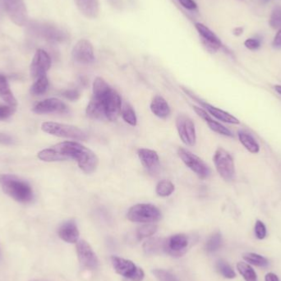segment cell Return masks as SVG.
<instances>
[{"label": "cell", "instance_id": "cell-1", "mask_svg": "<svg viewBox=\"0 0 281 281\" xmlns=\"http://www.w3.org/2000/svg\"><path fill=\"white\" fill-rule=\"evenodd\" d=\"M87 148L77 141H63L38 154V158L46 162L74 160L78 163Z\"/></svg>", "mask_w": 281, "mask_h": 281}, {"label": "cell", "instance_id": "cell-2", "mask_svg": "<svg viewBox=\"0 0 281 281\" xmlns=\"http://www.w3.org/2000/svg\"><path fill=\"white\" fill-rule=\"evenodd\" d=\"M0 184L8 196L20 202H28L33 197V192L26 182L10 174H1Z\"/></svg>", "mask_w": 281, "mask_h": 281}, {"label": "cell", "instance_id": "cell-3", "mask_svg": "<svg viewBox=\"0 0 281 281\" xmlns=\"http://www.w3.org/2000/svg\"><path fill=\"white\" fill-rule=\"evenodd\" d=\"M127 217L136 223H152L161 220V212L151 204H138L129 209Z\"/></svg>", "mask_w": 281, "mask_h": 281}, {"label": "cell", "instance_id": "cell-4", "mask_svg": "<svg viewBox=\"0 0 281 281\" xmlns=\"http://www.w3.org/2000/svg\"><path fill=\"white\" fill-rule=\"evenodd\" d=\"M30 31L34 35L53 42H63L68 39V34L66 30L51 23L37 22L31 23Z\"/></svg>", "mask_w": 281, "mask_h": 281}, {"label": "cell", "instance_id": "cell-5", "mask_svg": "<svg viewBox=\"0 0 281 281\" xmlns=\"http://www.w3.org/2000/svg\"><path fill=\"white\" fill-rule=\"evenodd\" d=\"M41 129L45 133L59 138H70L73 140H84L86 139L85 133L75 126L54 123V122H45L42 123Z\"/></svg>", "mask_w": 281, "mask_h": 281}, {"label": "cell", "instance_id": "cell-6", "mask_svg": "<svg viewBox=\"0 0 281 281\" xmlns=\"http://www.w3.org/2000/svg\"><path fill=\"white\" fill-rule=\"evenodd\" d=\"M213 161L221 178L228 182L233 180L235 176V166L230 154L222 147H219L215 152Z\"/></svg>", "mask_w": 281, "mask_h": 281}, {"label": "cell", "instance_id": "cell-7", "mask_svg": "<svg viewBox=\"0 0 281 281\" xmlns=\"http://www.w3.org/2000/svg\"><path fill=\"white\" fill-rule=\"evenodd\" d=\"M111 262L114 271L128 281H141L145 277L144 271L130 260L118 256H112Z\"/></svg>", "mask_w": 281, "mask_h": 281}, {"label": "cell", "instance_id": "cell-8", "mask_svg": "<svg viewBox=\"0 0 281 281\" xmlns=\"http://www.w3.org/2000/svg\"><path fill=\"white\" fill-rule=\"evenodd\" d=\"M178 155L183 163L185 164V166L196 173L199 178L206 179L211 175L210 167L195 154L188 151L187 149L180 147L178 148Z\"/></svg>", "mask_w": 281, "mask_h": 281}, {"label": "cell", "instance_id": "cell-9", "mask_svg": "<svg viewBox=\"0 0 281 281\" xmlns=\"http://www.w3.org/2000/svg\"><path fill=\"white\" fill-rule=\"evenodd\" d=\"M176 128L183 143L189 146L196 144L197 136L194 121L185 114H178L176 118Z\"/></svg>", "mask_w": 281, "mask_h": 281}, {"label": "cell", "instance_id": "cell-10", "mask_svg": "<svg viewBox=\"0 0 281 281\" xmlns=\"http://www.w3.org/2000/svg\"><path fill=\"white\" fill-rule=\"evenodd\" d=\"M77 253L81 266L85 270L94 271L98 268L99 260L90 244L85 240L77 243Z\"/></svg>", "mask_w": 281, "mask_h": 281}, {"label": "cell", "instance_id": "cell-11", "mask_svg": "<svg viewBox=\"0 0 281 281\" xmlns=\"http://www.w3.org/2000/svg\"><path fill=\"white\" fill-rule=\"evenodd\" d=\"M3 2L6 12L12 22L20 27L27 24L28 10L23 0H3Z\"/></svg>", "mask_w": 281, "mask_h": 281}, {"label": "cell", "instance_id": "cell-12", "mask_svg": "<svg viewBox=\"0 0 281 281\" xmlns=\"http://www.w3.org/2000/svg\"><path fill=\"white\" fill-rule=\"evenodd\" d=\"M189 244V238L186 234H174L166 239L165 253L173 257H180L186 253Z\"/></svg>", "mask_w": 281, "mask_h": 281}, {"label": "cell", "instance_id": "cell-13", "mask_svg": "<svg viewBox=\"0 0 281 281\" xmlns=\"http://www.w3.org/2000/svg\"><path fill=\"white\" fill-rule=\"evenodd\" d=\"M51 67V58L47 52L38 50L30 63V76L33 78H40L45 76Z\"/></svg>", "mask_w": 281, "mask_h": 281}, {"label": "cell", "instance_id": "cell-14", "mask_svg": "<svg viewBox=\"0 0 281 281\" xmlns=\"http://www.w3.org/2000/svg\"><path fill=\"white\" fill-rule=\"evenodd\" d=\"M72 56L74 60L83 64H89L95 60L94 49L91 43L85 39L78 40L74 45Z\"/></svg>", "mask_w": 281, "mask_h": 281}, {"label": "cell", "instance_id": "cell-15", "mask_svg": "<svg viewBox=\"0 0 281 281\" xmlns=\"http://www.w3.org/2000/svg\"><path fill=\"white\" fill-rule=\"evenodd\" d=\"M197 32L201 38V42L206 50L211 53H216L222 46V43L219 39L218 36L210 30L207 27L203 25L202 23H196L195 24Z\"/></svg>", "mask_w": 281, "mask_h": 281}, {"label": "cell", "instance_id": "cell-16", "mask_svg": "<svg viewBox=\"0 0 281 281\" xmlns=\"http://www.w3.org/2000/svg\"><path fill=\"white\" fill-rule=\"evenodd\" d=\"M105 111H106V119L110 121H115L120 115L122 111V100L118 93L112 89L109 96L104 101Z\"/></svg>", "mask_w": 281, "mask_h": 281}, {"label": "cell", "instance_id": "cell-17", "mask_svg": "<svg viewBox=\"0 0 281 281\" xmlns=\"http://www.w3.org/2000/svg\"><path fill=\"white\" fill-rule=\"evenodd\" d=\"M140 163L151 174H156L160 169V159L156 151L150 149L140 148L138 151Z\"/></svg>", "mask_w": 281, "mask_h": 281}, {"label": "cell", "instance_id": "cell-18", "mask_svg": "<svg viewBox=\"0 0 281 281\" xmlns=\"http://www.w3.org/2000/svg\"><path fill=\"white\" fill-rule=\"evenodd\" d=\"M183 90L186 94H188L190 97L197 101L203 108L206 109V111L211 113V115L217 118L218 120L222 121L224 123H230V124H239L240 123L238 118H235L234 116L232 115L230 113H228V112L222 111L221 109L216 108L215 106H211V105L206 103V102L200 101L198 98H197L195 96H193V94L189 90H186L184 88H183Z\"/></svg>", "mask_w": 281, "mask_h": 281}, {"label": "cell", "instance_id": "cell-19", "mask_svg": "<svg viewBox=\"0 0 281 281\" xmlns=\"http://www.w3.org/2000/svg\"><path fill=\"white\" fill-rule=\"evenodd\" d=\"M68 110L63 101L56 98L46 99L38 103L33 109L36 113H64Z\"/></svg>", "mask_w": 281, "mask_h": 281}, {"label": "cell", "instance_id": "cell-20", "mask_svg": "<svg viewBox=\"0 0 281 281\" xmlns=\"http://www.w3.org/2000/svg\"><path fill=\"white\" fill-rule=\"evenodd\" d=\"M193 109L196 112L197 114L207 123V125H208L209 128H211V130L214 131L215 133L221 134V135L233 138V133L229 129L222 125L217 121L214 120L213 118H211V116L209 115L208 113L206 111H204L203 109L197 107V106H193Z\"/></svg>", "mask_w": 281, "mask_h": 281}, {"label": "cell", "instance_id": "cell-21", "mask_svg": "<svg viewBox=\"0 0 281 281\" xmlns=\"http://www.w3.org/2000/svg\"><path fill=\"white\" fill-rule=\"evenodd\" d=\"M78 11L85 18L96 19L100 14L99 0H73Z\"/></svg>", "mask_w": 281, "mask_h": 281}, {"label": "cell", "instance_id": "cell-22", "mask_svg": "<svg viewBox=\"0 0 281 281\" xmlns=\"http://www.w3.org/2000/svg\"><path fill=\"white\" fill-rule=\"evenodd\" d=\"M58 236L62 240L69 244L78 243L79 230L75 221L70 220L64 222L58 229Z\"/></svg>", "mask_w": 281, "mask_h": 281}, {"label": "cell", "instance_id": "cell-23", "mask_svg": "<svg viewBox=\"0 0 281 281\" xmlns=\"http://www.w3.org/2000/svg\"><path fill=\"white\" fill-rule=\"evenodd\" d=\"M151 111L160 118H166L170 114V108L167 101L161 96H154L151 103Z\"/></svg>", "mask_w": 281, "mask_h": 281}, {"label": "cell", "instance_id": "cell-24", "mask_svg": "<svg viewBox=\"0 0 281 281\" xmlns=\"http://www.w3.org/2000/svg\"><path fill=\"white\" fill-rule=\"evenodd\" d=\"M86 114L90 118L94 119H106V111H105V105L103 101L92 96L90 103L88 104L86 107Z\"/></svg>", "mask_w": 281, "mask_h": 281}, {"label": "cell", "instance_id": "cell-25", "mask_svg": "<svg viewBox=\"0 0 281 281\" xmlns=\"http://www.w3.org/2000/svg\"><path fill=\"white\" fill-rule=\"evenodd\" d=\"M166 239L154 238L149 239L143 244V251L146 255H158L165 253Z\"/></svg>", "mask_w": 281, "mask_h": 281}, {"label": "cell", "instance_id": "cell-26", "mask_svg": "<svg viewBox=\"0 0 281 281\" xmlns=\"http://www.w3.org/2000/svg\"><path fill=\"white\" fill-rule=\"evenodd\" d=\"M0 97L10 106L16 107L18 105L17 100L11 91L8 81L5 77L0 74Z\"/></svg>", "mask_w": 281, "mask_h": 281}, {"label": "cell", "instance_id": "cell-27", "mask_svg": "<svg viewBox=\"0 0 281 281\" xmlns=\"http://www.w3.org/2000/svg\"><path fill=\"white\" fill-rule=\"evenodd\" d=\"M239 139L244 147L253 154H257L260 151V146L253 136L244 131H239L238 133Z\"/></svg>", "mask_w": 281, "mask_h": 281}, {"label": "cell", "instance_id": "cell-28", "mask_svg": "<svg viewBox=\"0 0 281 281\" xmlns=\"http://www.w3.org/2000/svg\"><path fill=\"white\" fill-rule=\"evenodd\" d=\"M237 269L246 281H257L256 272L249 264L240 261L237 264Z\"/></svg>", "mask_w": 281, "mask_h": 281}, {"label": "cell", "instance_id": "cell-29", "mask_svg": "<svg viewBox=\"0 0 281 281\" xmlns=\"http://www.w3.org/2000/svg\"><path fill=\"white\" fill-rule=\"evenodd\" d=\"M121 115L123 120L126 123H128L129 125L134 126L135 127L138 123V118L136 116L135 111L133 110V107L128 103H125L122 107V111H121Z\"/></svg>", "mask_w": 281, "mask_h": 281}, {"label": "cell", "instance_id": "cell-30", "mask_svg": "<svg viewBox=\"0 0 281 281\" xmlns=\"http://www.w3.org/2000/svg\"><path fill=\"white\" fill-rule=\"evenodd\" d=\"M173 191H174V185L171 183L170 181L162 180L159 182L158 184L156 185V194L162 197L170 196Z\"/></svg>", "mask_w": 281, "mask_h": 281}, {"label": "cell", "instance_id": "cell-31", "mask_svg": "<svg viewBox=\"0 0 281 281\" xmlns=\"http://www.w3.org/2000/svg\"><path fill=\"white\" fill-rule=\"evenodd\" d=\"M48 86V78H46V76H43L41 78H38L37 81L34 83V85L30 88V93L35 96L42 95L46 92Z\"/></svg>", "mask_w": 281, "mask_h": 281}, {"label": "cell", "instance_id": "cell-32", "mask_svg": "<svg viewBox=\"0 0 281 281\" xmlns=\"http://www.w3.org/2000/svg\"><path fill=\"white\" fill-rule=\"evenodd\" d=\"M243 257L247 262H249L254 266H260V267H266L268 266L269 262L267 259L259 254L249 253L244 254Z\"/></svg>", "mask_w": 281, "mask_h": 281}, {"label": "cell", "instance_id": "cell-33", "mask_svg": "<svg viewBox=\"0 0 281 281\" xmlns=\"http://www.w3.org/2000/svg\"><path fill=\"white\" fill-rule=\"evenodd\" d=\"M222 245V237L220 233L212 234L206 244V250L208 253H214L220 249Z\"/></svg>", "mask_w": 281, "mask_h": 281}, {"label": "cell", "instance_id": "cell-34", "mask_svg": "<svg viewBox=\"0 0 281 281\" xmlns=\"http://www.w3.org/2000/svg\"><path fill=\"white\" fill-rule=\"evenodd\" d=\"M158 229V226L152 224L149 225H145L140 226V228H138L137 230V238L139 240L147 238V237L151 236L156 233V231Z\"/></svg>", "mask_w": 281, "mask_h": 281}, {"label": "cell", "instance_id": "cell-35", "mask_svg": "<svg viewBox=\"0 0 281 281\" xmlns=\"http://www.w3.org/2000/svg\"><path fill=\"white\" fill-rule=\"evenodd\" d=\"M216 267H217L219 272L225 278L233 279L236 276V274L233 271L232 267L223 260H220V261H217Z\"/></svg>", "mask_w": 281, "mask_h": 281}, {"label": "cell", "instance_id": "cell-36", "mask_svg": "<svg viewBox=\"0 0 281 281\" xmlns=\"http://www.w3.org/2000/svg\"><path fill=\"white\" fill-rule=\"evenodd\" d=\"M152 272L159 281H178V279L176 278L173 274L166 270L156 269Z\"/></svg>", "mask_w": 281, "mask_h": 281}, {"label": "cell", "instance_id": "cell-37", "mask_svg": "<svg viewBox=\"0 0 281 281\" xmlns=\"http://www.w3.org/2000/svg\"><path fill=\"white\" fill-rule=\"evenodd\" d=\"M270 25L273 29H281V7L274 8L270 19Z\"/></svg>", "mask_w": 281, "mask_h": 281}, {"label": "cell", "instance_id": "cell-38", "mask_svg": "<svg viewBox=\"0 0 281 281\" xmlns=\"http://www.w3.org/2000/svg\"><path fill=\"white\" fill-rule=\"evenodd\" d=\"M255 234L259 239H263L266 237V228L262 221H256L255 224Z\"/></svg>", "mask_w": 281, "mask_h": 281}, {"label": "cell", "instance_id": "cell-39", "mask_svg": "<svg viewBox=\"0 0 281 281\" xmlns=\"http://www.w3.org/2000/svg\"><path fill=\"white\" fill-rule=\"evenodd\" d=\"M15 107L13 106H0V120L10 117L15 112Z\"/></svg>", "mask_w": 281, "mask_h": 281}, {"label": "cell", "instance_id": "cell-40", "mask_svg": "<svg viewBox=\"0 0 281 281\" xmlns=\"http://www.w3.org/2000/svg\"><path fill=\"white\" fill-rule=\"evenodd\" d=\"M63 96L69 101H75L80 98L81 93L79 90L73 89V90H65L63 92Z\"/></svg>", "mask_w": 281, "mask_h": 281}, {"label": "cell", "instance_id": "cell-41", "mask_svg": "<svg viewBox=\"0 0 281 281\" xmlns=\"http://www.w3.org/2000/svg\"><path fill=\"white\" fill-rule=\"evenodd\" d=\"M244 45L246 46L247 48L251 51H254L260 47L261 45V41L258 39H254V38H250L244 42Z\"/></svg>", "mask_w": 281, "mask_h": 281}, {"label": "cell", "instance_id": "cell-42", "mask_svg": "<svg viewBox=\"0 0 281 281\" xmlns=\"http://www.w3.org/2000/svg\"><path fill=\"white\" fill-rule=\"evenodd\" d=\"M178 2L183 8H185L188 10H195L197 8V5L194 0H178Z\"/></svg>", "mask_w": 281, "mask_h": 281}, {"label": "cell", "instance_id": "cell-43", "mask_svg": "<svg viewBox=\"0 0 281 281\" xmlns=\"http://www.w3.org/2000/svg\"><path fill=\"white\" fill-rule=\"evenodd\" d=\"M13 143V139L11 136L5 133H0V144L3 145H12Z\"/></svg>", "mask_w": 281, "mask_h": 281}, {"label": "cell", "instance_id": "cell-44", "mask_svg": "<svg viewBox=\"0 0 281 281\" xmlns=\"http://www.w3.org/2000/svg\"><path fill=\"white\" fill-rule=\"evenodd\" d=\"M273 47L276 49H281V29H280L273 40Z\"/></svg>", "mask_w": 281, "mask_h": 281}, {"label": "cell", "instance_id": "cell-45", "mask_svg": "<svg viewBox=\"0 0 281 281\" xmlns=\"http://www.w3.org/2000/svg\"><path fill=\"white\" fill-rule=\"evenodd\" d=\"M265 281H280L278 276H276V274L268 273L266 274V277H265Z\"/></svg>", "mask_w": 281, "mask_h": 281}, {"label": "cell", "instance_id": "cell-46", "mask_svg": "<svg viewBox=\"0 0 281 281\" xmlns=\"http://www.w3.org/2000/svg\"><path fill=\"white\" fill-rule=\"evenodd\" d=\"M108 1L115 8H120L122 6V0H108Z\"/></svg>", "mask_w": 281, "mask_h": 281}, {"label": "cell", "instance_id": "cell-47", "mask_svg": "<svg viewBox=\"0 0 281 281\" xmlns=\"http://www.w3.org/2000/svg\"><path fill=\"white\" fill-rule=\"evenodd\" d=\"M243 32H244V29L242 28H236L233 30V35H236V36L241 35Z\"/></svg>", "mask_w": 281, "mask_h": 281}, {"label": "cell", "instance_id": "cell-48", "mask_svg": "<svg viewBox=\"0 0 281 281\" xmlns=\"http://www.w3.org/2000/svg\"><path fill=\"white\" fill-rule=\"evenodd\" d=\"M275 90H276V91H277V92H278L279 94H280V95H281V85H275Z\"/></svg>", "mask_w": 281, "mask_h": 281}, {"label": "cell", "instance_id": "cell-49", "mask_svg": "<svg viewBox=\"0 0 281 281\" xmlns=\"http://www.w3.org/2000/svg\"><path fill=\"white\" fill-rule=\"evenodd\" d=\"M269 1H270V0H261V2L262 3H268Z\"/></svg>", "mask_w": 281, "mask_h": 281}, {"label": "cell", "instance_id": "cell-50", "mask_svg": "<svg viewBox=\"0 0 281 281\" xmlns=\"http://www.w3.org/2000/svg\"><path fill=\"white\" fill-rule=\"evenodd\" d=\"M45 281V280H37V279H35V280H31V281Z\"/></svg>", "mask_w": 281, "mask_h": 281}]
</instances>
